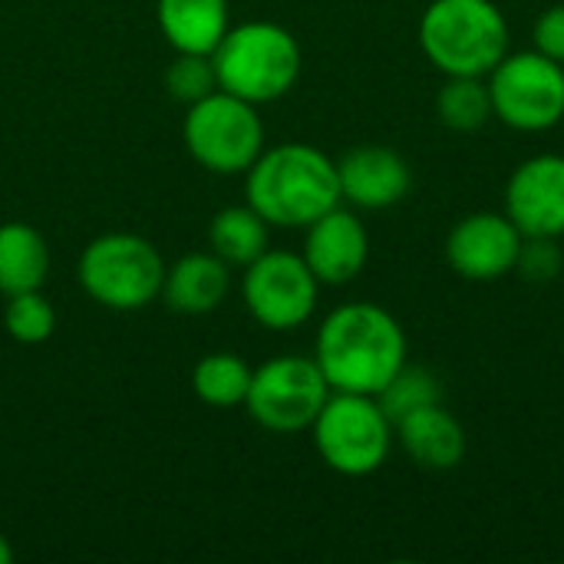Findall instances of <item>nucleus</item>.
Wrapping results in <instances>:
<instances>
[{
    "mask_svg": "<svg viewBox=\"0 0 564 564\" xmlns=\"http://www.w3.org/2000/svg\"><path fill=\"white\" fill-rule=\"evenodd\" d=\"M76 278L96 304L109 311H142L162 294L165 261L149 238L109 231L83 248Z\"/></svg>",
    "mask_w": 564,
    "mask_h": 564,
    "instance_id": "nucleus-5",
    "label": "nucleus"
},
{
    "mask_svg": "<svg viewBox=\"0 0 564 564\" xmlns=\"http://www.w3.org/2000/svg\"><path fill=\"white\" fill-rule=\"evenodd\" d=\"M525 235L506 212H473L446 238V261L466 281H499L516 271Z\"/></svg>",
    "mask_w": 564,
    "mask_h": 564,
    "instance_id": "nucleus-11",
    "label": "nucleus"
},
{
    "mask_svg": "<svg viewBox=\"0 0 564 564\" xmlns=\"http://www.w3.org/2000/svg\"><path fill=\"white\" fill-rule=\"evenodd\" d=\"M330 383L314 357H274L251 370L245 406L268 433H304L330 397Z\"/></svg>",
    "mask_w": 564,
    "mask_h": 564,
    "instance_id": "nucleus-9",
    "label": "nucleus"
},
{
    "mask_svg": "<svg viewBox=\"0 0 564 564\" xmlns=\"http://www.w3.org/2000/svg\"><path fill=\"white\" fill-rule=\"evenodd\" d=\"M218 89L254 106L288 96L301 76L304 56L297 36L271 20H248L228 26L212 53Z\"/></svg>",
    "mask_w": 564,
    "mask_h": 564,
    "instance_id": "nucleus-4",
    "label": "nucleus"
},
{
    "mask_svg": "<svg viewBox=\"0 0 564 564\" xmlns=\"http://www.w3.org/2000/svg\"><path fill=\"white\" fill-rule=\"evenodd\" d=\"M564 251L558 248V238H525L516 271L532 281V284H549L562 274Z\"/></svg>",
    "mask_w": 564,
    "mask_h": 564,
    "instance_id": "nucleus-25",
    "label": "nucleus"
},
{
    "mask_svg": "<svg viewBox=\"0 0 564 564\" xmlns=\"http://www.w3.org/2000/svg\"><path fill=\"white\" fill-rule=\"evenodd\" d=\"M159 30L175 53H215L228 33V0H159Z\"/></svg>",
    "mask_w": 564,
    "mask_h": 564,
    "instance_id": "nucleus-17",
    "label": "nucleus"
},
{
    "mask_svg": "<svg viewBox=\"0 0 564 564\" xmlns=\"http://www.w3.org/2000/svg\"><path fill=\"white\" fill-rule=\"evenodd\" d=\"M3 327L17 344L36 347L46 344L56 330V314L50 307V301L40 291H23V294H10L7 307H3Z\"/></svg>",
    "mask_w": 564,
    "mask_h": 564,
    "instance_id": "nucleus-23",
    "label": "nucleus"
},
{
    "mask_svg": "<svg viewBox=\"0 0 564 564\" xmlns=\"http://www.w3.org/2000/svg\"><path fill=\"white\" fill-rule=\"evenodd\" d=\"M231 274L215 251H195L165 268L162 297L178 314H212L228 297Z\"/></svg>",
    "mask_w": 564,
    "mask_h": 564,
    "instance_id": "nucleus-16",
    "label": "nucleus"
},
{
    "mask_svg": "<svg viewBox=\"0 0 564 564\" xmlns=\"http://www.w3.org/2000/svg\"><path fill=\"white\" fill-rule=\"evenodd\" d=\"M182 135L188 155L215 175H241L264 152V122L254 102L225 89L188 106Z\"/></svg>",
    "mask_w": 564,
    "mask_h": 564,
    "instance_id": "nucleus-7",
    "label": "nucleus"
},
{
    "mask_svg": "<svg viewBox=\"0 0 564 564\" xmlns=\"http://www.w3.org/2000/svg\"><path fill=\"white\" fill-rule=\"evenodd\" d=\"M397 443L416 466L433 473L456 469L466 459V430L443 403L403 416L397 423Z\"/></svg>",
    "mask_w": 564,
    "mask_h": 564,
    "instance_id": "nucleus-15",
    "label": "nucleus"
},
{
    "mask_svg": "<svg viewBox=\"0 0 564 564\" xmlns=\"http://www.w3.org/2000/svg\"><path fill=\"white\" fill-rule=\"evenodd\" d=\"M436 116L453 132H476L496 119L486 76H446L436 93Z\"/></svg>",
    "mask_w": 564,
    "mask_h": 564,
    "instance_id": "nucleus-21",
    "label": "nucleus"
},
{
    "mask_svg": "<svg viewBox=\"0 0 564 564\" xmlns=\"http://www.w3.org/2000/svg\"><path fill=\"white\" fill-rule=\"evenodd\" d=\"M301 258L307 261V268L314 271L321 284L340 288V284H350L367 268L370 235L350 208L337 205L307 225Z\"/></svg>",
    "mask_w": 564,
    "mask_h": 564,
    "instance_id": "nucleus-13",
    "label": "nucleus"
},
{
    "mask_svg": "<svg viewBox=\"0 0 564 564\" xmlns=\"http://www.w3.org/2000/svg\"><path fill=\"white\" fill-rule=\"evenodd\" d=\"M268 221L251 205L221 208L208 225V245L225 264L248 268L254 258L268 251Z\"/></svg>",
    "mask_w": 564,
    "mask_h": 564,
    "instance_id": "nucleus-19",
    "label": "nucleus"
},
{
    "mask_svg": "<svg viewBox=\"0 0 564 564\" xmlns=\"http://www.w3.org/2000/svg\"><path fill=\"white\" fill-rule=\"evenodd\" d=\"M50 271L46 238L26 221L0 225V294L40 291Z\"/></svg>",
    "mask_w": 564,
    "mask_h": 564,
    "instance_id": "nucleus-18",
    "label": "nucleus"
},
{
    "mask_svg": "<svg viewBox=\"0 0 564 564\" xmlns=\"http://www.w3.org/2000/svg\"><path fill=\"white\" fill-rule=\"evenodd\" d=\"M420 50L443 76H489L509 53V20L496 0H430Z\"/></svg>",
    "mask_w": 564,
    "mask_h": 564,
    "instance_id": "nucleus-3",
    "label": "nucleus"
},
{
    "mask_svg": "<svg viewBox=\"0 0 564 564\" xmlns=\"http://www.w3.org/2000/svg\"><path fill=\"white\" fill-rule=\"evenodd\" d=\"M506 215L525 238L564 235V155L542 152L525 159L506 185Z\"/></svg>",
    "mask_w": 564,
    "mask_h": 564,
    "instance_id": "nucleus-12",
    "label": "nucleus"
},
{
    "mask_svg": "<svg viewBox=\"0 0 564 564\" xmlns=\"http://www.w3.org/2000/svg\"><path fill=\"white\" fill-rule=\"evenodd\" d=\"M311 433L324 466L350 479L373 476L390 459L397 443L393 420L383 413L377 397L367 393L334 390L317 413Z\"/></svg>",
    "mask_w": 564,
    "mask_h": 564,
    "instance_id": "nucleus-6",
    "label": "nucleus"
},
{
    "mask_svg": "<svg viewBox=\"0 0 564 564\" xmlns=\"http://www.w3.org/2000/svg\"><path fill=\"white\" fill-rule=\"evenodd\" d=\"M251 387V367L235 357V354H208L195 364L192 370V390L205 406L215 410H231V406H245Z\"/></svg>",
    "mask_w": 564,
    "mask_h": 564,
    "instance_id": "nucleus-20",
    "label": "nucleus"
},
{
    "mask_svg": "<svg viewBox=\"0 0 564 564\" xmlns=\"http://www.w3.org/2000/svg\"><path fill=\"white\" fill-rule=\"evenodd\" d=\"M245 175L248 205L274 228H307L344 202L337 162L307 142L264 149Z\"/></svg>",
    "mask_w": 564,
    "mask_h": 564,
    "instance_id": "nucleus-2",
    "label": "nucleus"
},
{
    "mask_svg": "<svg viewBox=\"0 0 564 564\" xmlns=\"http://www.w3.org/2000/svg\"><path fill=\"white\" fill-rule=\"evenodd\" d=\"M321 281L301 254L264 251L245 268L241 297L248 314L268 330H294L317 311Z\"/></svg>",
    "mask_w": 564,
    "mask_h": 564,
    "instance_id": "nucleus-10",
    "label": "nucleus"
},
{
    "mask_svg": "<svg viewBox=\"0 0 564 564\" xmlns=\"http://www.w3.org/2000/svg\"><path fill=\"white\" fill-rule=\"evenodd\" d=\"M340 198L364 212H383L410 195V162L387 145H357L337 162Z\"/></svg>",
    "mask_w": 564,
    "mask_h": 564,
    "instance_id": "nucleus-14",
    "label": "nucleus"
},
{
    "mask_svg": "<svg viewBox=\"0 0 564 564\" xmlns=\"http://www.w3.org/2000/svg\"><path fill=\"white\" fill-rule=\"evenodd\" d=\"M377 403L383 406V413L397 426L403 416H410V413H416L423 406L443 403V383H440V377L430 367H420V364L406 360L397 370V377L377 393Z\"/></svg>",
    "mask_w": 564,
    "mask_h": 564,
    "instance_id": "nucleus-22",
    "label": "nucleus"
},
{
    "mask_svg": "<svg viewBox=\"0 0 564 564\" xmlns=\"http://www.w3.org/2000/svg\"><path fill=\"white\" fill-rule=\"evenodd\" d=\"M13 562V549H10V542L0 535V564H10Z\"/></svg>",
    "mask_w": 564,
    "mask_h": 564,
    "instance_id": "nucleus-27",
    "label": "nucleus"
},
{
    "mask_svg": "<svg viewBox=\"0 0 564 564\" xmlns=\"http://www.w3.org/2000/svg\"><path fill=\"white\" fill-rule=\"evenodd\" d=\"M165 89L172 99L192 106L218 89L215 63L208 53H178L165 69Z\"/></svg>",
    "mask_w": 564,
    "mask_h": 564,
    "instance_id": "nucleus-24",
    "label": "nucleus"
},
{
    "mask_svg": "<svg viewBox=\"0 0 564 564\" xmlns=\"http://www.w3.org/2000/svg\"><path fill=\"white\" fill-rule=\"evenodd\" d=\"M314 360L337 393L377 397L410 360L406 330L400 321L370 301L334 307L314 340Z\"/></svg>",
    "mask_w": 564,
    "mask_h": 564,
    "instance_id": "nucleus-1",
    "label": "nucleus"
},
{
    "mask_svg": "<svg viewBox=\"0 0 564 564\" xmlns=\"http://www.w3.org/2000/svg\"><path fill=\"white\" fill-rule=\"evenodd\" d=\"M486 83L492 116L516 132H549L564 119V63L539 50H509Z\"/></svg>",
    "mask_w": 564,
    "mask_h": 564,
    "instance_id": "nucleus-8",
    "label": "nucleus"
},
{
    "mask_svg": "<svg viewBox=\"0 0 564 564\" xmlns=\"http://www.w3.org/2000/svg\"><path fill=\"white\" fill-rule=\"evenodd\" d=\"M532 50L545 53L549 59L564 63V3H552L539 13L532 26Z\"/></svg>",
    "mask_w": 564,
    "mask_h": 564,
    "instance_id": "nucleus-26",
    "label": "nucleus"
}]
</instances>
